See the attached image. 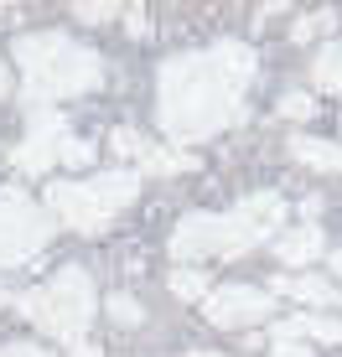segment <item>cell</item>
I'll return each mask as SVG.
<instances>
[{
	"label": "cell",
	"mask_w": 342,
	"mask_h": 357,
	"mask_svg": "<svg viewBox=\"0 0 342 357\" xmlns=\"http://www.w3.org/2000/svg\"><path fill=\"white\" fill-rule=\"evenodd\" d=\"M254 78V52L244 42H218L213 52H187L161 68V130L171 140H202L244 119L239 93Z\"/></svg>",
	"instance_id": "1"
},
{
	"label": "cell",
	"mask_w": 342,
	"mask_h": 357,
	"mask_svg": "<svg viewBox=\"0 0 342 357\" xmlns=\"http://www.w3.org/2000/svg\"><path fill=\"white\" fill-rule=\"evenodd\" d=\"M16 63L27 73V98L31 109H42L47 98H73V93H89L99 89L104 68L89 47L68 42L63 31H36L16 42Z\"/></svg>",
	"instance_id": "2"
},
{
	"label": "cell",
	"mask_w": 342,
	"mask_h": 357,
	"mask_svg": "<svg viewBox=\"0 0 342 357\" xmlns=\"http://www.w3.org/2000/svg\"><path fill=\"white\" fill-rule=\"evenodd\" d=\"M16 311L27 316V321H36L42 331H52V337L83 342V326H89L94 311H99V295H94V285H89L83 269H63L47 290L16 295Z\"/></svg>",
	"instance_id": "3"
},
{
	"label": "cell",
	"mask_w": 342,
	"mask_h": 357,
	"mask_svg": "<svg viewBox=\"0 0 342 357\" xmlns=\"http://www.w3.org/2000/svg\"><path fill=\"white\" fill-rule=\"evenodd\" d=\"M47 238H52V223H47L42 207H36L21 187H6V192H0V264L31 259Z\"/></svg>",
	"instance_id": "4"
},
{
	"label": "cell",
	"mask_w": 342,
	"mask_h": 357,
	"mask_svg": "<svg viewBox=\"0 0 342 357\" xmlns=\"http://www.w3.org/2000/svg\"><path fill=\"white\" fill-rule=\"evenodd\" d=\"M47 207L73 228V233H104L109 228V207L94 187H78V181H52L47 187Z\"/></svg>",
	"instance_id": "5"
},
{
	"label": "cell",
	"mask_w": 342,
	"mask_h": 357,
	"mask_svg": "<svg viewBox=\"0 0 342 357\" xmlns=\"http://www.w3.org/2000/svg\"><path fill=\"white\" fill-rule=\"evenodd\" d=\"M202 311H207V321H213V326L234 331V326L265 321V316L275 311V301H270V290H254V285H223V290L207 295Z\"/></svg>",
	"instance_id": "6"
},
{
	"label": "cell",
	"mask_w": 342,
	"mask_h": 357,
	"mask_svg": "<svg viewBox=\"0 0 342 357\" xmlns=\"http://www.w3.org/2000/svg\"><path fill=\"white\" fill-rule=\"evenodd\" d=\"M223 249H228V228H223V218H213V213L181 218L177 233H171V259L177 264L207 259V254H223Z\"/></svg>",
	"instance_id": "7"
},
{
	"label": "cell",
	"mask_w": 342,
	"mask_h": 357,
	"mask_svg": "<svg viewBox=\"0 0 342 357\" xmlns=\"http://www.w3.org/2000/svg\"><path fill=\"white\" fill-rule=\"evenodd\" d=\"M322 249H327L322 228H316V223H301V228L280 233V243H275V259H280V264H311V259H322Z\"/></svg>",
	"instance_id": "8"
},
{
	"label": "cell",
	"mask_w": 342,
	"mask_h": 357,
	"mask_svg": "<svg viewBox=\"0 0 342 357\" xmlns=\"http://www.w3.org/2000/svg\"><path fill=\"white\" fill-rule=\"evenodd\" d=\"M275 337L280 342H301V337H311V342H342V321H332V316H290V321L275 326Z\"/></svg>",
	"instance_id": "9"
},
{
	"label": "cell",
	"mask_w": 342,
	"mask_h": 357,
	"mask_svg": "<svg viewBox=\"0 0 342 357\" xmlns=\"http://www.w3.org/2000/svg\"><path fill=\"white\" fill-rule=\"evenodd\" d=\"M275 295H290V301H306V305H337V290L322 275H280Z\"/></svg>",
	"instance_id": "10"
},
{
	"label": "cell",
	"mask_w": 342,
	"mask_h": 357,
	"mask_svg": "<svg viewBox=\"0 0 342 357\" xmlns=\"http://www.w3.org/2000/svg\"><path fill=\"white\" fill-rule=\"evenodd\" d=\"M89 187L99 192L104 207L114 213V207H125V202H135V197H140V171H99Z\"/></svg>",
	"instance_id": "11"
},
{
	"label": "cell",
	"mask_w": 342,
	"mask_h": 357,
	"mask_svg": "<svg viewBox=\"0 0 342 357\" xmlns=\"http://www.w3.org/2000/svg\"><path fill=\"white\" fill-rule=\"evenodd\" d=\"M290 155H296L301 166H316V171H342V145H332V140L296 135V140H290Z\"/></svg>",
	"instance_id": "12"
},
{
	"label": "cell",
	"mask_w": 342,
	"mask_h": 357,
	"mask_svg": "<svg viewBox=\"0 0 342 357\" xmlns=\"http://www.w3.org/2000/svg\"><path fill=\"white\" fill-rule=\"evenodd\" d=\"M239 213L249 218V223L260 228V233H270L280 218H285V202H280L275 192H254V197H244V202H239Z\"/></svg>",
	"instance_id": "13"
},
{
	"label": "cell",
	"mask_w": 342,
	"mask_h": 357,
	"mask_svg": "<svg viewBox=\"0 0 342 357\" xmlns=\"http://www.w3.org/2000/svg\"><path fill=\"white\" fill-rule=\"evenodd\" d=\"M198 166V155H187V151H161V145H151L145 151V161L140 171H151V176H171V171H192Z\"/></svg>",
	"instance_id": "14"
},
{
	"label": "cell",
	"mask_w": 342,
	"mask_h": 357,
	"mask_svg": "<svg viewBox=\"0 0 342 357\" xmlns=\"http://www.w3.org/2000/svg\"><path fill=\"white\" fill-rule=\"evenodd\" d=\"M311 78H316V89H332V93H342V42L322 47V57L311 63Z\"/></svg>",
	"instance_id": "15"
},
{
	"label": "cell",
	"mask_w": 342,
	"mask_h": 357,
	"mask_svg": "<svg viewBox=\"0 0 342 357\" xmlns=\"http://www.w3.org/2000/svg\"><path fill=\"white\" fill-rule=\"evenodd\" d=\"M166 285H171V295H181V301H207V295H213V290H207V275H202V269H177Z\"/></svg>",
	"instance_id": "16"
},
{
	"label": "cell",
	"mask_w": 342,
	"mask_h": 357,
	"mask_svg": "<svg viewBox=\"0 0 342 357\" xmlns=\"http://www.w3.org/2000/svg\"><path fill=\"white\" fill-rule=\"evenodd\" d=\"M109 151L114 155H125V161H145V151H151V140H140L130 125H119L114 135H109Z\"/></svg>",
	"instance_id": "17"
},
{
	"label": "cell",
	"mask_w": 342,
	"mask_h": 357,
	"mask_svg": "<svg viewBox=\"0 0 342 357\" xmlns=\"http://www.w3.org/2000/svg\"><path fill=\"white\" fill-rule=\"evenodd\" d=\"M332 26H337V10H311V16L296 21V42H311V36H322Z\"/></svg>",
	"instance_id": "18"
},
{
	"label": "cell",
	"mask_w": 342,
	"mask_h": 357,
	"mask_svg": "<svg viewBox=\"0 0 342 357\" xmlns=\"http://www.w3.org/2000/svg\"><path fill=\"white\" fill-rule=\"evenodd\" d=\"M104 305H109V316H114V321H119V326H135V321H140V316H145V311H140V305H135V301H130V295H109V301H104Z\"/></svg>",
	"instance_id": "19"
},
{
	"label": "cell",
	"mask_w": 342,
	"mask_h": 357,
	"mask_svg": "<svg viewBox=\"0 0 342 357\" xmlns=\"http://www.w3.org/2000/svg\"><path fill=\"white\" fill-rule=\"evenodd\" d=\"M73 16L89 21V26H104L109 16H119V6H109V0H99V6H94V0H83V6H73Z\"/></svg>",
	"instance_id": "20"
},
{
	"label": "cell",
	"mask_w": 342,
	"mask_h": 357,
	"mask_svg": "<svg viewBox=\"0 0 342 357\" xmlns=\"http://www.w3.org/2000/svg\"><path fill=\"white\" fill-rule=\"evenodd\" d=\"M280 114H290V119H311V114H316V98H306V93H285V98H280Z\"/></svg>",
	"instance_id": "21"
},
{
	"label": "cell",
	"mask_w": 342,
	"mask_h": 357,
	"mask_svg": "<svg viewBox=\"0 0 342 357\" xmlns=\"http://www.w3.org/2000/svg\"><path fill=\"white\" fill-rule=\"evenodd\" d=\"M63 161L68 166H89L94 161V145H83V140H73V135H68V140H63Z\"/></svg>",
	"instance_id": "22"
},
{
	"label": "cell",
	"mask_w": 342,
	"mask_h": 357,
	"mask_svg": "<svg viewBox=\"0 0 342 357\" xmlns=\"http://www.w3.org/2000/svg\"><path fill=\"white\" fill-rule=\"evenodd\" d=\"M0 357H52L47 347H31V342H10V347H0Z\"/></svg>",
	"instance_id": "23"
},
{
	"label": "cell",
	"mask_w": 342,
	"mask_h": 357,
	"mask_svg": "<svg viewBox=\"0 0 342 357\" xmlns=\"http://www.w3.org/2000/svg\"><path fill=\"white\" fill-rule=\"evenodd\" d=\"M270 357H311V347H301V342H280Z\"/></svg>",
	"instance_id": "24"
},
{
	"label": "cell",
	"mask_w": 342,
	"mask_h": 357,
	"mask_svg": "<svg viewBox=\"0 0 342 357\" xmlns=\"http://www.w3.org/2000/svg\"><path fill=\"white\" fill-rule=\"evenodd\" d=\"M151 31V21H145V10H130V36H145Z\"/></svg>",
	"instance_id": "25"
},
{
	"label": "cell",
	"mask_w": 342,
	"mask_h": 357,
	"mask_svg": "<svg viewBox=\"0 0 342 357\" xmlns=\"http://www.w3.org/2000/svg\"><path fill=\"white\" fill-rule=\"evenodd\" d=\"M73 357H99V347L94 342H73Z\"/></svg>",
	"instance_id": "26"
},
{
	"label": "cell",
	"mask_w": 342,
	"mask_h": 357,
	"mask_svg": "<svg viewBox=\"0 0 342 357\" xmlns=\"http://www.w3.org/2000/svg\"><path fill=\"white\" fill-rule=\"evenodd\" d=\"M10 93V68H6V57H0V98Z\"/></svg>",
	"instance_id": "27"
},
{
	"label": "cell",
	"mask_w": 342,
	"mask_h": 357,
	"mask_svg": "<svg viewBox=\"0 0 342 357\" xmlns=\"http://www.w3.org/2000/svg\"><path fill=\"white\" fill-rule=\"evenodd\" d=\"M332 269H337V275H342V254H332Z\"/></svg>",
	"instance_id": "28"
},
{
	"label": "cell",
	"mask_w": 342,
	"mask_h": 357,
	"mask_svg": "<svg viewBox=\"0 0 342 357\" xmlns=\"http://www.w3.org/2000/svg\"><path fill=\"white\" fill-rule=\"evenodd\" d=\"M0 305H10V295H6V285H0Z\"/></svg>",
	"instance_id": "29"
},
{
	"label": "cell",
	"mask_w": 342,
	"mask_h": 357,
	"mask_svg": "<svg viewBox=\"0 0 342 357\" xmlns=\"http://www.w3.org/2000/svg\"><path fill=\"white\" fill-rule=\"evenodd\" d=\"M187 357H218V352H187Z\"/></svg>",
	"instance_id": "30"
},
{
	"label": "cell",
	"mask_w": 342,
	"mask_h": 357,
	"mask_svg": "<svg viewBox=\"0 0 342 357\" xmlns=\"http://www.w3.org/2000/svg\"><path fill=\"white\" fill-rule=\"evenodd\" d=\"M0 16H6V6H0Z\"/></svg>",
	"instance_id": "31"
}]
</instances>
